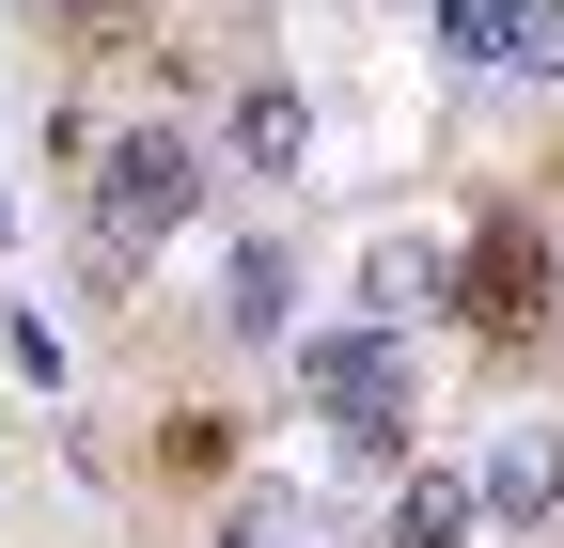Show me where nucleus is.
<instances>
[{"label":"nucleus","mask_w":564,"mask_h":548,"mask_svg":"<svg viewBox=\"0 0 564 548\" xmlns=\"http://www.w3.org/2000/svg\"><path fill=\"white\" fill-rule=\"evenodd\" d=\"M204 204H220V142H188L173 110H141V125H110L95 142V173H79V235H95V283H126V266H158Z\"/></svg>","instance_id":"f257e3e1"},{"label":"nucleus","mask_w":564,"mask_h":548,"mask_svg":"<svg viewBox=\"0 0 564 548\" xmlns=\"http://www.w3.org/2000/svg\"><path fill=\"white\" fill-rule=\"evenodd\" d=\"M299 407L345 439V454H408L423 424V346L377 314H345V329H299Z\"/></svg>","instance_id":"f03ea898"},{"label":"nucleus","mask_w":564,"mask_h":548,"mask_svg":"<svg viewBox=\"0 0 564 548\" xmlns=\"http://www.w3.org/2000/svg\"><path fill=\"white\" fill-rule=\"evenodd\" d=\"M455 314L486 329V346H533V329H549V220H533V204H486V220H470Z\"/></svg>","instance_id":"7ed1b4c3"},{"label":"nucleus","mask_w":564,"mask_h":548,"mask_svg":"<svg viewBox=\"0 0 564 548\" xmlns=\"http://www.w3.org/2000/svg\"><path fill=\"white\" fill-rule=\"evenodd\" d=\"M423 47L455 79H564V0H423Z\"/></svg>","instance_id":"20e7f679"},{"label":"nucleus","mask_w":564,"mask_h":548,"mask_svg":"<svg viewBox=\"0 0 564 548\" xmlns=\"http://www.w3.org/2000/svg\"><path fill=\"white\" fill-rule=\"evenodd\" d=\"M299 157H314V95L282 79V63H251L236 110H220V173L236 188H299Z\"/></svg>","instance_id":"39448f33"},{"label":"nucleus","mask_w":564,"mask_h":548,"mask_svg":"<svg viewBox=\"0 0 564 548\" xmlns=\"http://www.w3.org/2000/svg\"><path fill=\"white\" fill-rule=\"evenodd\" d=\"M299 329V251L282 235H236L220 251V346H282Z\"/></svg>","instance_id":"423d86ee"},{"label":"nucleus","mask_w":564,"mask_h":548,"mask_svg":"<svg viewBox=\"0 0 564 548\" xmlns=\"http://www.w3.org/2000/svg\"><path fill=\"white\" fill-rule=\"evenodd\" d=\"M440 298H455V251H440V235H377V251H361V314H377V329L440 314Z\"/></svg>","instance_id":"0eeeda50"},{"label":"nucleus","mask_w":564,"mask_h":548,"mask_svg":"<svg viewBox=\"0 0 564 548\" xmlns=\"http://www.w3.org/2000/svg\"><path fill=\"white\" fill-rule=\"evenodd\" d=\"M470 486H486V517H518V533H549V502H564V439H549V424H502V454H486Z\"/></svg>","instance_id":"6e6552de"},{"label":"nucleus","mask_w":564,"mask_h":548,"mask_svg":"<svg viewBox=\"0 0 564 548\" xmlns=\"http://www.w3.org/2000/svg\"><path fill=\"white\" fill-rule=\"evenodd\" d=\"M470 533H486V486H470V470H408L392 517H377V548H470Z\"/></svg>","instance_id":"1a4fd4ad"},{"label":"nucleus","mask_w":564,"mask_h":548,"mask_svg":"<svg viewBox=\"0 0 564 548\" xmlns=\"http://www.w3.org/2000/svg\"><path fill=\"white\" fill-rule=\"evenodd\" d=\"M47 17L79 32V47H126V32H141V0H47Z\"/></svg>","instance_id":"9d476101"},{"label":"nucleus","mask_w":564,"mask_h":548,"mask_svg":"<svg viewBox=\"0 0 564 548\" xmlns=\"http://www.w3.org/2000/svg\"><path fill=\"white\" fill-rule=\"evenodd\" d=\"M220 548H314V533L282 517V502H251V517H220Z\"/></svg>","instance_id":"9b49d317"}]
</instances>
